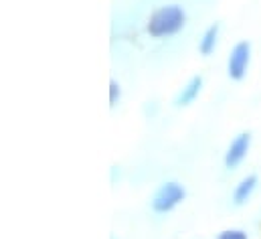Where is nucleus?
Masks as SVG:
<instances>
[{
  "mask_svg": "<svg viewBox=\"0 0 261 239\" xmlns=\"http://www.w3.org/2000/svg\"><path fill=\"white\" fill-rule=\"evenodd\" d=\"M189 25V12L178 2L156 6L146 18V35L154 41H168L178 37Z\"/></svg>",
  "mask_w": 261,
  "mask_h": 239,
  "instance_id": "obj_1",
  "label": "nucleus"
},
{
  "mask_svg": "<svg viewBox=\"0 0 261 239\" xmlns=\"http://www.w3.org/2000/svg\"><path fill=\"white\" fill-rule=\"evenodd\" d=\"M189 197L187 186L180 180H162L150 195L148 199V207L156 217H166L170 213H174Z\"/></svg>",
  "mask_w": 261,
  "mask_h": 239,
  "instance_id": "obj_2",
  "label": "nucleus"
},
{
  "mask_svg": "<svg viewBox=\"0 0 261 239\" xmlns=\"http://www.w3.org/2000/svg\"><path fill=\"white\" fill-rule=\"evenodd\" d=\"M251 61H253V45L245 39L237 41L227 55V63H225L227 77L235 83H241L251 69Z\"/></svg>",
  "mask_w": 261,
  "mask_h": 239,
  "instance_id": "obj_3",
  "label": "nucleus"
},
{
  "mask_svg": "<svg viewBox=\"0 0 261 239\" xmlns=\"http://www.w3.org/2000/svg\"><path fill=\"white\" fill-rule=\"evenodd\" d=\"M251 146H253V134L249 130L237 132L229 140V144H227V148L223 152V166H225V171H237L247 160V156L251 152Z\"/></svg>",
  "mask_w": 261,
  "mask_h": 239,
  "instance_id": "obj_4",
  "label": "nucleus"
},
{
  "mask_svg": "<svg viewBox=\"0 0 261 239\" xmlns=\"http://www.w3.org/2000/svg\"><path fill=\"white\" fill-rule=\"evenodd\" d=\"M202 89H204V77H202L200 73L191 75V77L178 87V91L174 93V98H172V106H174L176 110L191 108L196 100L202 95Z\"/></svg>",
  "mask_w": 261,
  "mask_h": 239,
  "instance_id": "obj_5",
  "label": "nucleus"
},
{
  "mask_svg": "<svg viewBox=\"0 0 261 239\" xmlns=\"http://www.w3.org/2000/svg\"><path fill=\"white\" fill-rule=\"evenodd\" d=\"M259 190V177L255 173H247L243 175L241 179L235 182L233 190H231V205L233 207H245L253 197L255 193Z\"/></svg>",
  "mask_w": 261,
  "mask_h": 239,
  "instance_id": "obj_6",
  "label": "nucleus"
},
{
  "mask_svg": "<svg viewBox=\"0 0 261 239\" xmlns=\"http://www.w3.org/2000/svg\"><path fill=\"white\" fill-rule=\"evenodd\" d=\"M219 41H221V25L219 22H211L198 37L196 43V51L200 57H211L215 55V51L219 49Z\"/></svg>",
  "mask_w": 261,
  "mask_h": 239,
  "instance_id": "obj_7",
  "label": "nucleus"
},
{
  "mask_svg": "<svg viewBox=\"0 0 261 239\" xmlns=\"http://www.w3.org/2000/svg\"><path fill=\"white\" fill-rule=\"evenodd\" d=\"M122 98H124V87L118 79H110V93H108V100H110V108L116 110L120 104H122Z\"/></svg>",
  "mask_w": 261,
  "mask_h": 239,
  "instance_id": "obj_8",
  "label": "nucleus"
},
{
  "mask_svg": "<svg viewBox=\"0 0 261 239\" xmlns=\"http://www.w3.org/2000/svg\"><path fill=\"white\" fill-rule=\"evenodd\" d=\"M213 239H249V233L247 229H241V227H225Z\"/></svg>",
  "mask_w": 261,
  "mask_h": 239,
  "instance_id": "obj_9",
  "label": "nucleus"
},
{
  "mask_svg": "<svg viewBox=\"0 0 261 239\" xmlns=\"http://www.w3.org/2000/svg\"><path fill=\"white\" fill-rule=\"evenodd\" d=\"M158 110H160V106H158L156 100H150V102H146V106H144V114H146L148 118H154V116L158 114Z\"/></svg>",
  "mask_w": 261,
  "mask_h": 239,
  "instance_id": "obj_10",
  "label": "nucleus"
},
{
  "mask_svg": "<svg viewBox=\"0 0 261 239\" xmlns=\"http://www.w3.org/2000/svg\"><path fill=\"white\" fill-rule=\"evenodd\" d=\"M120 175H122V169L120 166H112V182H116V177L120 179Z\"/></svg>",
  "mask_w": 261,
  "mask_h": 239,
  "instance_id": "obj_11",
  "label": "nucleus"
},
{
  "mask_svg": "<svg viewBox=\"0 0 261 239\" xmlns=\"http://www.w3.org/2000/svg\"><path fill=\"white\" fill-rule=\"evenodd\" d=\"M110 239H116V235H112V237H110Z\"/></svg>",
  "mask_w": 261,
  "mask_h": 239,
  "instance_id": "obj_12",
  "label": "nucleus"
}]
</instances>
